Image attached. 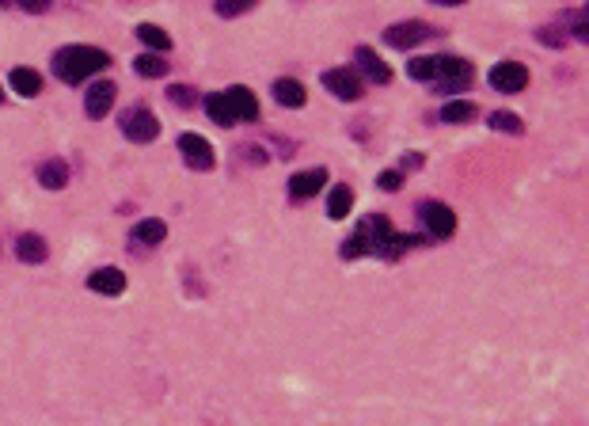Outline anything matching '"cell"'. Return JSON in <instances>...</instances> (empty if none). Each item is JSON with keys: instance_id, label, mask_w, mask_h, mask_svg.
<instances>
[{"instance_id": "f1b7e54d", "label": "cell", "mask_w": 589, "mask_h": 426, "mask_svg": "<svg viewBox=\"0 0 589 426\" xmlns=\"http://www.w3.org/2000/svg\"><path fill=\"white\" fill-rule=\"evenodd\" d=\"M540 42H544V46H563L567 31H563V27H540Z\"/></svg>"}, {"instance_id": "5bb4252c", "label": "cell", "mask_w": 589, "mask_h": 426, "mask_svg": "<svg viewBox=\"0 0 589 426\" xmlns=\"http://www.w3.org/2000/svg\"><path fill=\"white\" fill-rule=\"evenodd\" d=\"M88 290L103 293V297H122L126 293V274L119 266H99V271L88 274Z\"/></svg>"}, {"instance_id": "d6986e66", "label": "cell", "mask_w": 589, "mask_h": 426, "mask_svg": "<svg viewBox=\"0 0 589 426\" xmlns=\"http://www.w3.org/2000/svg\"><path fill=\"white\" fill-rule=\"evenodd\" d=\"M12 92L23 95V99H35L42 92V77L35 73V69H27V65L12 69Z\"/></svg>"}, {"instance_id": "52a82bcc", "label": "cell", "mask_w": 589, "mask_h": 426, "mask_svg": "<svg viewBox=\"0 0 589 426\" xmlns=\"http://www.w3.org/2000/svg\"><path fill=\"white\" fill-rule=\"evenodd\" d=\"M179 152L186 168H194V172H213V164H217V152L202 134H179Z\"/></svg>"}, {"instance_id": "4dcf8cb0", "label": "cell", "mask_w": 589, "mask_h": 426, "mask_svg": "<svg viewBox=\"0 0 589 426\" xmlns=\"http://www.w3.org/2000/svg\"><path fill=\"white\" fill-rule=\"evenodd\" d=\"M399 168H404V172H414V168H422V152H407ZM404 172H399V176H404Z\"/></svg>"}, {"instance_id": "7c38bea8", "label": "cell", "mask_w": 589, "mask_h": 426, "mask_svg": "<svg viewBox=\"0 0 589 426\" xmlns=\"http://www.w3.org/2000/svg\"><path fill=\"white\" fill-rule=\"evenodd\" d=\"M114 95H119V88H114L110 80H99V84H92L88 95H84V115L99 122V119H103L107 111L114 107Z\"/></svg>"}, {"instance_id": "7a4b0ae2", "label": "cell", "mask_w": 589, "mask_h": 426, "mask_svg": "<svg viewBox=\"0 0 589 426\" xmlns=\"http://www.w3.org/2000/svg\"><path fill=\"white\" fill-rule=\"evenodd\" d=\"M110 65V53L99 46H61L53 53V77L65 84H80Z\"/></svg>"}, {"instance_id": "277c9868", "label": "cell", "mask_w": 589, "mask_h": 426, "mask_svg": "<svg viewBox=\"0 0 589 426\" xmlns=\"http://www.w3.org/2000/svg\"><path fill=\"white\" fill-rule=\"evenodd\" d=\"M122 122V134L134 141V145H149V141L160 137V119L152 115L149 107H134V111H126V115L119 119Z\"/></svg>"}, {"instance_id": "5b68a950", "label": "cell", "mask_w": 589, "mask_h": 426, "mask_svg": "<svg viewBox=\"0 0 589 426\" xmlns=\"http://www.w3.org/2000/svg\"><path fill=\"white\" fill-rule=\"evenodd\" d=\"M419 221L426 225L429 240H449L456 233V213L445 206V202H434V198L419 206Z\"/></svg>"}, {"instance_id": "30bf717a", "label": "cell", "mask_w": 589, "mask_h": 426, "mask_svg": "<svg viewBox=\"0 0 589 426\" xmlns=\"http://www.w3.org/2000/svg\"><path fill=\"white\" fill-rule=\"evenodd\" d=\"M225 103L233 111L236 122H255L258 119V99L251 88H243V84H233V88H225Z\"/></svg>"}, {"instance_id": "44dd1931", "label": "cell", "mask_w": 589, "mask_h": 426, "mask_svg": "<svg viewBox=\"0 0 589 426\" xmlns=\"http://www.w3.org/2000/svg\"><path fill=\"white\" fill-rule=\"evenodd\" d=\"M471 119H476V103H471V99H449V103L441 107V122H449V126H461Z\"/></svg>"}, {"instance_id": "1f68e13d", "label": "cell", "mask_w": 589, "mask_h": 426, "mask_svg": "<svg viewBox=\"0 0 589 426\" xmlns=\"http://www.w3.org/2000/svg\"><path fill=\"white\" fill-rule=\"evenodd\" d=\"M20 8L23 12H46L50 4H46V0H20Z\"/></svg>"}, {"instance_id": "ba28073f", "label": "cell", "mask_w": 589, "mask_h": 426, "mask_svg": "<svg viewBox=\"0 0 589 426\" xmlns=\"http://www.w3.org/2000/svg\"><path fill=\"white\" fill-rule=\"evenodd\" d=\"M429 35H434V27L422 23V20H404V23H392L384 31V42L392 50H411V46H419V42H426Z\"/></svg>"}, {"instance_id": "9a60e30c", "label": "cell", "mask_w": 589, "mask_h": 426, "mask_svg": "<svg viewBox=\"0 0 589 426\" xmlns=\"http://www.w3.org/2000/svg\"><path fill=\"white\" fill-rule=\"evenodd\" d=\"M38 183L46 191H61L65 183H69V164L61 160V156H50V160H42L38 164Z\"/></svg>"}, {"instance_id": "4316f807", "label": "cell", "mask_w": 589, "mask_h": 426, "mask_svg": "<svg viewBox=\"0 0 589 426\" xmlns=\"http://www.w3.org/2000/svg\"><path fill=\"white\" fill-rule=\"evenodd\" d=\"M255 0H221V4H213V12H217L221 20H233V16H243V12H251Z\"/></svg>"}, {"instance_id": "e0dca14e", "label": "cell", "mask_w": 589, "mask_h": 426, "mask_svg": "<svg viewBox=\"0 0 589 426\" xmlns=\"http://www.w3.org/2000/svg\"><path fill=\"white\" fill-rule=\"evenodd\" d=\"M164 236H168V225H164L160 217H145V221L134 225V244H141V248L164 244Z\"/></svg>"}, {"instance_id": "9c48e42d", "label": "cell", "mask_w": 589, "mask_h": 426, "mask_svg": "<svg viewBox=\"0 0 589 426\" xmlns=\"http://www.w3.org/2000/svg\"><path fill=\"white\" fill-rule=\"evenodd\" d=\"M491 88L502 95H517L528 88V69L521 61H498L491 69Z\"/></svg>"}, {"instance_id": "8fae6325", "label": "cell", "mask_w": 589, "mask_h": 426, "mask_svg": "<svg viewBox=\"0 0 589 426\" xmlns=\"http://www.w3.org/2000/svg\"><path fill=\"white\" fill-rule=\"evenodd\" d=\"M323 187H327V168H308V172H297L290 179V198L305 202V198H315Z\"/></svg>"}, {"instance_id": "8992f818", "label": "cell", "mask_w": 589, "mask_h": 426, "mask_svg": "<svg viewBox=\"0 0 589 426\" xmlns=\"http://www.w3.org/2000/svg\"><path fill=\"white\" fill-rule=\"evenodd\" d=\"M323 88L331 92L335 99H342V103H357V99L365 95V84H362V77L354 73V69H327L323 73Z\"/></svg>"}, {"instance_id": "cb8c5ba5", "label": "cell", "mask_w": 589, "mask_h": 426, "mask_svg": "<svg viewBox=\"0 0 589 426\" xmlns=\"http://www.w3.org/2000/svg\"><path fill=\"white\" fill-rule=\"evenodd\" d=\"M491 126H495L498 134H510V137H521V134H525V122L517 119L513 111H495V115H491Z\"/></svg>"}, {"instance_id": "7402d4cb", "label": "cell", "mask_w": 589, "mask_h": 426, "mask_svg": "<svg viewBox=\"0 0 589 426\" xmlns=\"http://www.w3.org/2000/svg\"><path fill=\"white\" fill-rule=\"evenodd\" d=\"M137 38L145 42L149 50H156V53H168L171 50V35L164 31V27H156V23H137Z\"/></svg>"}, {"instance_id": "4fadbf2b", "label": "cell", "mask_w": 589, "mask_h": 426, "mask_svg": "<svg viewBox=\"0 0 589 426\" xmlns=\"http://www.w3.org/2000/svg\"><path fill=\"white\" fill-rule=\"evenodd\" d=\"M354 61H357V69H362L372 84H388V80H392V69L380 61V53L372 50V46H357L354 50ZM357 69H354V73H357Z\"/></svg>"}, {"instance_id": "83f0119b", "label": "cell", "mask_w": 589, "mask_h": 426, "mask_svg": "<svg viewBox=\"0 0 589 426\" xmlns=\"http://www.w3.org/2000/svg\"><path fill=\"white\" fill-rule=\"evenodd\" d=\"M168 95H171V103H176V107H194V92L191 88H186V84H171V88H168Z\"/></svg>"}, {"instance_id": "f546056e", "label": "cell", "mask_w": 589, "mask_h": 426, "mask_svg": "<svg viewBox=\"0 0 589 426\" xmlns=\"http://www.w3.org/2000/svg\"><path fill=\"white\" fill-rule=\"evenodd\" d=\"M377 187L380 191H399V187H404V176H399V172H380L377 176Z\"/></svg>"}, {"instance_id": "603a6c76", "label": "cell", "mask_w": 589, "mask_h": 426, "mask_svg": "<svg viewBox=\"0 0 589 426\" xmlns=\"http://www.w3.org/2000/svg\"><path fill=\"white\" fill-rule=\"evenodd\" d=\"M206 115L217 122V126H236V119H233V111H228V103H225V92H213V95H206Z\"/></svg>"}, {"instance_id": "ffe728a7", "label": "cell", "mask_w": 589, "mask_h": 426, "mask_svg": "<svg viewBox=\"0 0 589 426\" xmlns=\"http://www.w3.org/2000/svg\"><path fill=\"white\" fill-rule=\"evenodd\" d=\"M16 255H20V263H42L46 259V240H42L38 233H23L20 240H16Z\"/></svg>"}, {"instance_id": "484cf974", "label": "cell", "mask_w": 589, "mask_h": 426, "mask_svg": "<svg viewBox=\"0 0 589 426\" xmlns=\"http://www.w3.org/2000/svg\"><path fill=\"white\" fill-rule=\"evenodd\" d=\"M407 77L411 80H434L438 77V58H411L407 61Z\"/></svg>"}, {"instance_id": "6da1fadb", "label": "cell", "mask_w": 589, "mask_h": 426, "mask_svg": "<svg viewBox=\"0 0 589 426\" xmlns=\"http://www.w3.org/2000/svg\"><path fill=\"white\" fill-rule=\"evenodd\" d=\"M422 236H404L392 229V221L384 213H369V217L357 221V229L350 240H342L339 259H362V255H380V259H399L404 251L419 248Z\"/></svg>"}, {"instance_id": "2e32d148", "label": "cell", "mask_w": 589, "mask_h": 426, "mask_svg": "<svg viewBox=\"0 0 589 426\" xmlns=\"http://www.w3.org/2000/svg\"><path fill=\"white\" fill-rule=\"evenodd\" d=\"M274 99L282 107H305L308 103V92H305V84L300 80H293V77H282V80H274Z\"/></svg>"}, {"instance_id": "3957f363", "label": "cell", "mask_w": 589, "mask_h": 426, "mask_svg": "<svg viewBox=\"0 0 589 426\" xmlns=\"http://www.w3.org/2000/svg\"><path fill=\"white\" fill-rule=\"evenodd\" d=\"M471 80H476V69H471L464 58H438V77L434 84L445 92V95H456L471 88Z\"/></svg>"}, {"instance_id": "ac0fdd59", "label": "cell", "mask_w": 589, "mask_h": 426, "mask_svg": "<svg viewBox=\"0 0 589 426\" xmlns=\"http://www.w3.org/2000/svg\"><path fill=\"white\" fill-rule=\"evenodd\" d=\"M350 209H354V191L347 187V183H339V187H331V194H327V217L347 221Z\"/></svg>"}, {"instance_id": "d4e9b609", "label": "cell", "mask_w": 589, "mask_h": 426, "mask_svg": "<svg viewBox=\"0 0 589 426\" xmlns=\"http://www.w3.org/2000/svg\"><path fill=\"white\" fill-rule=\"evenodd\" d=\"M134 69H137L141 77H149V80H156V77H164V73H168V65H164L160 53H141V58L134 61Z\"/></svg>"}, {"instance_id": "d6a6232c", "label": "cell", "mask_w": 589, "mask_h": 426, "mask_svg": "<svg viewBox=\"0 0 589 426\" xmlns=\"http://www.w3.org/2000/svg\"><path fill=\"white\" fill-rule=\"evenodd\" d=\"M0 103H4V88H0Z\"/></svg>"}]
</instances>
